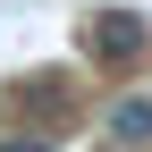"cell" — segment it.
Here are the masks:
<instances>
[{"label": "cell", "mask_w": 152, "mask_h": 152, "mask_svg": "<svg viewBox=\"0 0 152 152\" xmlns=\"http://www.w3.org/2000/svg\"><path fill=\"white\" fill-rule=\"evenodd\" d=\"M85 42H93V59H102V68H118V59H135V51H144V17H127V9H93V34H85Z\"/></svg>", "instance_id": "cell-1"}, {"label": "cell", "mask_w": 152, "mask_h": 152, "mask_svg": "<svg viewBox=\"0 0 152 152\" xmlns=\"http://www.w3.org/2000/svg\"><path fill=\"white\" fill-rule=\"evenodd\" d=\"M110 144H152V93L110 102Z\"/></svg>", "instance_id": "cell-2"}, {"label": "cell", "mask_w": 152, "mask_h": 152, "mask_svg": "<svg viewBox=\"0 0 152 152\" xmlns=\"http://www.w3.org/2000/svg\"><path fill=\"white\" fill-rule=\"evenodd\" d=\"M0 152H51V144H42V135H9Z\"/></svg>", "instance_id": "cell-3"}]
</instances>
